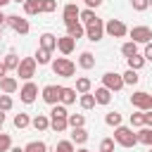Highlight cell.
<instances>
[{
  "label": "cell",
  "mask_w": 152,
  "mask_h": 152,
  "mask_svg": "<svg viewBox=\"0 0 152 152\" xmlns=\"http://www.w3.org/2000/svg\"><path fill=\"white\" fill-rule=\"evenodd\" d=\"M50 66H52L55 76H62V78H71V76L76 74V64H74L69 57H57V59L50 62Z\"/></svg>",
  "instance_id": "obj_1"
},
{
  "label": "cell",
  "mask_w": 152,
  "mask_h": 152,
  "mask_svg": "<svg viewBox=\"0 0 152 152\" xmlns=\"http://www.w3.org/2000/svg\"><path fill=\"white\" fill-rule=\"evenodd\" d=\"M114 142H119L121 147H133V145H138V135L128 126H116L114 128Z\"/></svg>",
  "instance_id": "obj_2"
},
{
  "label": "cell",
  "mask_w": 152,
  "mask_h": 152,
  "mask_svg": "<svg viewBox=\"0 0 152 152\" xmlns=\"http://www.w3.org/2000/svg\"><path fill=\"white\" fill-rule=\"evenodd\" d=\"M5 24H7L12 31L21 33V36H26V33L31 31V24H28V19H24V17H19V14H7V17H5Z\"/></svg>",
  "instance_id": "obj_3"
},
{
  "label": "cell",
  "mask_w": 152,
  "mask_h": 152,
  "mask_svg": "<svg viewBox=\"0 0 152 152\" xmlns=\"http://www.w3.org/2000/svg\"><path fill=\"white\" fill-rule=\"evenodd\" d=\"M36 59L33 57H24V59H19V66H17V76L19 78H24V81H31L33 76H36Z\"/></svg>",
  "instance_id": "obj_4"
},
{
  "label": "cell",
  "mask_w": 152,
  "mask_h": 152,
  "mask_svg": "<svg viewBox=\"0 0 152 152\" xmlns=\"http://www.w3.org/2000/svg\"><path fill=\"white\" fill-rule=\"evenodd\" d=\"M104 33H109L112 38H124V36L128 33V26H126L121 19H109V21L104 24Z\"/></svg>",
  "instance_id": "obj_5"
},
{
  "label": "cell",
  "mask_w": 152,
  "mask_h": 152,
  "mask_svg": "<svg viewBox=\"0 0 152 152\" xmlns=\"http://www.w3.org/2000/svg\"><path fill=\"white\" fill-rule=\"evenodd\" d=\"M102 86H104L107 90L116 93V90L124 88V78H121V74H116V71H107V74H102Z\"/></svg>",
  "instance_id": "obj_6"
},
{
  "label": "cell",
  "mask_w": 152,
  "mask_h": 152,
  "mask_svg": "<svg viewBox=\"0 0 152 152\" xmlns=\"http://www.w3.org/2000/svg\"><path fill=\"white\" fill-rule=\"evenodd\" d=\"M102 36H104V24H102V19H95V21H90V24L86 26V38H88V40L97 43V40H102Z\"/></svg>",
  "instance_id": "obj_7"
},
{
  "label": "cell",
  "mask_w": 152,
  "mask_h": 152,
  "mask_svg": "<svg viewBox=\"0 0 152 152\" xmlns=\"http://www.w3.org/2000/svg\"><path fill=\"white\" fill-rule=\"evenodd\" d=\"M128 33H131V40L133 43H150L152 40V28L150 26H133V28H128Z\"/></svg>",
  "instance_id": "obj_8"
},
{
  "label": "cell",
  "mask_w": 152,
  "mask_h": 152,
  "mask_svg": "<svg viewBox=\"0 0 152 152\" xmlns=\"http://www.w3.org/2000/svg\"><path fill=\"white\" fill-rule=\"evenodd\" d=\"M36 95H38V86H36L33 81H26V83L21 86V90H19V97H21V102H24V104L36 102Z\"/></svg>",
  "instance_id": "obj_9"
},
{
  "label": "cell",
  "mask_w": 152,
  "mask_h": 152,
  "mask_svg": "<svg viewBox=\"0 0 152 152\" xmlns=\"http://www.w3.org/2000/svg\"><path fill=\"white\" fill-rule=\"evenodd\" d=\"M78 14H81V10L76 7V2H69V5H64V10H62L64 26H69V24H76V21H78Z\"/></svg>",
  "instance_id": "obj_10"
},
{
  "label": "cell",
  "mask_w": 152,
  "mask_h": 152,
  "mask_svg": "<svg viewBox=\"0 0 152 152\" xmlns=\"http://www.w3.org/2000/svg\"><path fill=\"white\" fill-rule=\"evenodd\" d=\"M131 104H133L135 109H140V112L150 109V93H145V90L133 93V95H131Z\"/></svg>",
  "instance_id": "obj_11"
},
{
  "label": "cell",
  "mask_w": 152,
  "mask_h": 152,
  "mask_svg": "<svg viewBox=\"0 0 152 152\" xmlns=\"http://www.w3.org/2000/svg\"><path fill=\"white\" fill-rule=\"evenodd\" d=\"M59 95H62V86H45L43 88V100L48 102V104H57L59 102Z\"/></svg>",
  "instance_id": "obj_12"
},
{
  "label": "cell",
  "mask_w": 152,
  "mask_h": 152,
  "mask_svg": "<svg viewBox=\"0 0 152 152\" xmlns=\"http://www.w3.org/2000/svg\"><path fill=\"white\" fill-rule=\"evenodd\" d=\"M74 48H76V40L66 33V36H62V38H57V50L62 52V55H71L74 52Z\"/></svg>",
  "instance_id": "obj_13"
},
{
  "label": "cell",
  "mask_w": 152,
  "mask_h": 152,
  "mask_svg": "<svg viewBox=\"0 0 152 152\" xmlns=\"http://www.w3.org/2000/svg\"><path fill=\"white\" fill-rule=\"evenodd\" d=\"M17 88H19V83H17L14 76H2V78H0V90H2V93L12 95V93H17Z\"/></svg>",
  "instance_id": "obj_14"
},
{
  "label": "cell",
  "mask_w": 152,
  "mask_h": 152,
  "mask_svg": "<svg viewBox=\"0 0 152 152\" xmlns=\"http://www.w3.org/2000/svg\"><path fill=\"white\" fill-rule=\"evenodd\" d=\"M95 104H109L112 102V90H107L104 86H100V88H95Z\"/></svg>",
  "instance_id": "obj_15"
},
{
  "label": "cell",
  "mask_w": 152,
  "mask_h": 152,
  "mask_svg": "<svg viewBox=\"0 0 152 152\" xmlns=\"http://www.w3.org/2000/svg\"><path fill=\"white\" fill-rule=\"evenodd\" d=\"M50 128H52L55 133H64V131L69 128L66 116H50Z\"/></svg>",
  "instance_id": "obj_16"
},
{
  "label": "cell",
  "mask_w": 152,
  "mask_h": 152,
  "mask_svg": "<svg viewBox=\"0 0 152 152\" xmlns=\"http://www.w3.org/2000/svg\"><path fill=\"white\" fill-rule=\"evenodd\" d=\"M135 135H138V142L152 147V126H140V131H138Z\"/></svg>",
  "instance_id": "obj_17"
},
{
  "label": "cell",
  "mask_w": 152,
  "mask_h": 152,
  "mask_svg": "<svg viewBox=\"0 0 152 152\" xmlns=\"http://www.w3.org/2000/svg\"><path fill=\"white\" fill-rule=\"evenodd\" d=\"M40 48L52 52V50L57 48V36H52V33H40Z\"/></svg>",
  "instance_id": "obj_18"
},
{
  "label": "cell",
  "mask_w": 152,
  "mask_h": 152,
  "mask_svg": "<svg viewBox=\"0 0 152 152\" xmlns=\"http://www.w3.org/2000/svg\"><path fill=\"white\" fill-rule=\"evenodd\" d=\"M59 102H62V104H66V107H69V104H74V102H76V88H64V86H62Z\"/></svg>",
  "instance_id": "obj_19"
},
{
  "label": "cell",
  "mask_w": 152,
  "mask_h": 152,
  "mask_svg": "<svg viewBox=\"0 0 152 152\" xmlns=\"http://www.w3.org/2000/svg\"><path fill=\"white\" fill-rule=\"evenodd\" d=\"M31 126H33L36 131H48V128H50V119H48L45 114H36V116L31 119Z\"/></svg>",
  "instance_id": "obj_20"
},
{
  "label": "cell",
  "mask_w": 152,
  "mask_h": 152,
  "mask_svg": "<svg viewBox=\"0 0 152 152\" xmlns=\"http://www.w3.org/2000/svg\"><path fill=\"white\" fill-rule=\"evenodd\" d=\"M71 142L76 145H86L88 142V131L81 126V128H71Z\"/></svg>",
  "instance_id": "obj_21"
},
{
  "label": "cell",
  "mask_w": 152,
  "mask_h": 152,
  "mask_svg": "<svg viewBox=\"0 0 152 152\" xmlns=\"http://www.w3.org/2000/svg\"><path fill=\"white\" fill-rule=\"evenodd\" d=\"M126 62H128V69H133V71H140L142 66H145V57L142 55H131V57H126Z\"/></svg>",
  "instance_id": "obj_22"
},
{
  "label": "cell",
  "mask_w": 152,
  "mask_h": 152,
  "mask_svg": "<svg viewBox=\"0 0 152 152\" xmlns=\"http://www.w3.org/2000/svg\"><path fill=\"white\" fill-rule=\"evenodd\" d=\"M66 33H69L74 40H78L81 36H86V28H83L81 21H76V24H69V26H66Z\"/></svg>",
  "instance_id": "obj_23"
},
{
  "label": "cell",
  "mask_w": 152,
  "mask_h": 152,
  "mask_svg": "<svg viewBox=\"0 0 152 152\" xmlns=\"http://www.w3.org/2000/svg\"><path fill=\"white\" fill-rule=\"evenodd\" d=\"M78 66H81V69H93V66H95V57H93V52H81V57H78Z\"/></svg>",
  "instance_id": "obj_24"
},
{
  "label": "cell",
  "mask_w": 152,
  "mask_h": 152,
  "mask_svg": "<svg viewBox=\"0 0 152 152\" xmlns=\"http://www.w3.org/2000/svg\"><path fill=\"white\" fill-rule=\"evenodd\" d=\"M90 88H93V83H90V78H88V76H81V78H76V93H78V95H83V93H90Z\"/></svg>",
  "instance_id": "obj_25"
},
{
  "label": "cell",
  "mask_w": 152,
  "mask_h": 152,
  "mask_svg": "<svg viewBox=\"0 0 152 152\" xmlns=\"http://www.w3.org/2000/svg\"><path fill=\"white\" fill-rule=\"evenodd\" d=\"M24 12H26L28 17L40 14V0H26V2H24Z\"/></svg>",
  "instance_id": "obj_26"
},
{
  "label": "cell",
  "mask_w": 152,
  "mask_h": 152,
  "mask_svg": "<svg viewBox=\"0 0 152 152\" xmlns=\"http://www.w3.org/2000/svg\"><path fill=\"white\" fill-rule=\"evenodd\" d=\"M50 55H52L50 50H43V48H38L33 59H36V64H50V62H52V59H50Z\"/></svg>",
  "instance_id": "obj_27"
},
{
  "label": "cell",
  "mask_w": 152,
  "mask_h": 152,
  "mask_svg": "<svg viewBox=\"0 0 152 152\" xmlns=\"http://www.w3.org/2000/svg\"><path fill=\"white\" fill-rule=\"evenodd\" d=\"M2 64H5V69H7V71H12V69L17 71V66H19V57H17L14 52H7V55H5V62H2Z\"/></svg>",
  "instance_id": "obj_28"
},
{
  "label": "cell",
  "mask_w": 152,
  "mask_h": 152,
  "mask_svg": "<svg viewBox=\"0 0 152 152\" xmlns=\"http://www.w3.org/2000/svg\"><path fill=\"white\" fill-rule=\"evenodd\" d=\"M121 78H124V86H135V83L140 81V76H138V71H133V69H128V71H124V74H121Z\"/></svg>",
  "instance_id": "obj_29"
},
{
  "label": "cell",
  "mask_w": 152,
  "mask_h": 152,
  "mask_svg": "<svg viewBox=\"0 0 152 152\" xmlns=\"http://www.w3.org/2000/svg\"><path fill=\"white\" fill-rule=\"evenodd\" d=\"M66 124H69V128H81L86 124V116L83 114H69L66 116Z\"/></svg>",
  "instance_id": "obj_30"
},
{
  "label": "cell",
  "mask_w": 152,
  "mask_h": 152,
  "mask_svg": "<svg viewBox=\"0 0 152 152\" xmlns=\"http://www.w3.org/2000/svg\"><path fill=\"white\" fill-rule=\"evenodd\" d=\"M95 19H97V14H95L90 7H88V10H81V14H78V21H81V24H86V26H88L90 21H95Z\"/></svg>",
  "instance_id": "obj_31"
},
{
  "label": "cell",
  "mask_w": 152,
  "mask_h": 152,
  "mask_svg": "<svg viewBox=\"0 0 152 152\" xmlns=\"http://www.w3.org/2000/svg\"><path fill=\"white\" fill-rule=\"evenodd\" d=\"M78 102H81L83 109H93V107H95V95H93V93H83V95L78 97Z\"/></svg>",
  "instance_id": "obj_32"
},
{
  "label": "cell",
  "mask_w": 152,
  "mask_h": 152,
  "mask_svg": "<svg viewBox=\"0 0 152 152\" xmlns=\"http://www.w3.org/2000/svg\"><path fill=\"white\" fill-rule=\"evenodd\" d=\"M24 152H48V145L43 140H33V142H28L24 147Z\"/></svg>",
  "instance_id": "obj_33"
},
{
  "label": "cell",
  "mask_w": 152,
  "mask_h": 152,
  "mask_svg": "<svg viewBox=\"0 0 152 152\" xmlns=\"http://www.w3.org/2000/svg\"><path fill=\"white\" fill-rule=\"evenodd\" d=\"M135 52H138V43L128 40V43L121 45V55H124V57H131V55H135Z\"/></svg>",
  "instance_id": "obj_34"
},
{
  "label": "cell",
  "mask_w": 152,
  "mask_h": 152,
  "mask_svg": "<svg viewBox=\"0 0 152 152\" xmlns=\"http://www.w3.org/2000/svg\"><path fill=\"white\" fill-rule=\"evenodd\" d=\"M104 124H107V126H114V128L121 126V114H119V112H109V114L104 116Z\"/></svg>",
  "instance_id": "obj_35"
},
{
  "label": "cell",
  "mask_w": 152,
  "mask_h": 152,
  "mask_svg": "<svg viewBox=\"0 0 152 152\" xmlns=\"http://www.w3.org/2000/svg\"><path fill=\"white\" fill-rule=\"evenodd\" d=\"M140 126H145V112L131 114V128H140Z\"/></svg>",
  "instance_id": "obj_36"
},
{
  "label": "cell",
  "mask_w": 152,
  "mask_h": 152,
  "mask_svg": "<svg viewBox=\"0 0 152 152\" xmlns=\"http://www.w3.org/2000/svg\"><path fill=\"white\" fill-rule=\"evenodd\" d=\"M50 116H69V112H66V104H62V102L52 104V109H50Z\"/></svg>",
  "instance_id": "obj_37"
},
{
  "label": "cell",
  "mask_w": 152,
  "mask_h": 152,
  "mask_svg": "<svg viewBox=\"0 0 152 152\" xmlns=\"http://www.w3.org/2000/svg\"><path fill=\"white\" fill-rule=\"evenodd\" d=\"M14 126H17V128H26V126H31L28 114H21V112H19V114L14 116Z\"/></svg>",
  "instance_id": "obj_38"
},
{
  "label": "cell",
  "mask_w": 152,
  "mask_h": 152,
  "mask_svg": "<svg viewBox=\"0 0 152 152\" xmlns=\"http://www.w3.org/2000/svg\"><path fill=\"white\" fill-rule=\"evenodd\" d=\"M57 10V0H40V12H55Z\"/></svg>",
  "instance_id": "obj_39"
},
{
  "label": "cell",
  "mask_w": 152,
  "mask_h": 152,
  "mask_svg": "<svg viewBox=\"0 0 152 152\" xmlns=\"http://www.w3.org/2000/svg\"><path fill=\"white\" fill-rule=\"evenodd\" d=\"M12 104H14V102H12V97H10L7 93H2V95H0V109H2V112H10V109H12Z\"/></svg>",
  "instance_id": "obj_40"
},
{
  "label": "cell",
  "mask_w": 152,
  "mask_h": 152,
  "mask_svg": "<svg viewBox=\"0 0 152 152\" xmlns=\"http://www.w3.org/2000/svg\"><path fill=\"white\" fill-rule=\"evenodd\" d=\"M10 147H12V138L7 133H0V152H10Z\"/></svg>",
  "instance_id": "obj_41"
},
{
  "label": "cell",
  "mask_w": 152,
  "mask_h": 152,
  "mask_svg": "<svg viewBox=\"0 0 152 152\" xmlns=\"http://www.w3.org/2000/svg\"><path fill=\"white\" fill-rule=\"evenodd\" d=\"M100 152H114V138H102Z\"/></svg>",
  "instance_id": "obj_42"
},
{
  "label": "cell",
  "mask_w": 152,
  "mask_h": 152,
  "mask_svg": "<svg viewBox=\"0 0 152 152\" xmlns=\"http://www.w3.org/2000/svg\"><path fill=\"white\" fill-rule=\"evenodd\" d=\"M55 152H74V142L71 140H59Z\"/></svg>",
  "instance_id": "obj_43"
},
{
  "label": "cell",
  "mask_w": 152,
  "mask_h": 152,
  "mask_svg": "<svg viewBox=\"0 0 152 152\" xmlns=\"http://www.w3.org/2000/svg\"><path fill=\"white\" fill-rule=\"evenodd\" d=\"M131 5H133L135 12H145L150 7V0H131Z\"/></svg>",
  "instance_id": "obj_44"
},
{
  "label": "cell",
  "mask_w": 152,
  "mask_h": 152,
  "mask_svg": "<svg viewBox=\"0 0 152 152\" xmlns=\"http://www.w3.org/2000/svg\"><path fill=\"white\" fill-rule=\"evenodd\" d=\"M142 57H145V62H152V40L145 43V52H142Z\"/></svg>",
  "instance_id": "obj_45"
},
{
  "label": "cell",
  "mask_w": 152,
  "mask_h": 152,
  "mask_svg": "<svg viewBox=\"0 0 152 152\" xmlns=\"http://www.w3.org/2000/svg\"><path fill=\"white\" fill-rule=\"evenodd\" d=\"M145 126H152V109H145Z\"/></svg>",
  "instance_id": "obj_46"
},
{
  "label": "cell",
  "mask_w": 152,
  "mask_h": 152,
  "mask_svg": "<svg viewBox=\"0 0 152 152\" xmlns=\"http://www.w3.org/2000/svg\"><path fill=\"white\" fill-rule=\"evenodd\" d=\"M86 5L93 10V7H100V5H102V0H86Z\"/></svg>",
  "instance_id": "obj_47"
},
{
  "label": "cell",
  "mask_w": 152,
  "mask_h": 152,
  "mask_svg": "<svg viewBox=\"0 0 152 152\" xmlns=\"http://www.w3.org/2000/svg\"><path fill=\"white\" fill-rule=\"evenodd\" d=\"M5 74H7V69H5V64H0V78H2Z\"/></svg>",
  "instance_id": "obj_48"
},
{
  "label": "cell",
  "mask_w": 152,
  "mask_h": 152,
  "mask_svg": "<svg viewBox=\"0 0 152 152\" xmlns=\"http://www.w3.org/2000/svg\"><path fill=\"white\" fill-rule=\"evenodd\" d=\"M10 152H24V147H10Z\"/></svg>",
  "instance_id": "obj_49"
},
{
  "label": "cell",
  "mask_w": 152,
  "mask_h": 152,
  "mask_svg": "<svg viewBox=\"0 0 152 152\" xmlns=\"http://www.w3.org/2000/svg\"><path fill=\"white\" fill-rule=\"evenodd\" d=\"M5 24V14H2V10H0V26Z\"/></svg>",
  "instance_id": "obj_50"
},
{
  "label": "cell",
  "mask_w": 152,
  "mask_h": 152,
  "mask_svg": "<svg viewBox=\"0 0 152 152\" xmlns=\"http://www.w3.org/2000/svg\"><path fill=\"white\" fill-rule=\"evenodd\" d=\"M7 2H12V0H0V10H2V7L7 5Z\"/></svg>",
  "instance_id": "obj_51"
},
{
  "label": "cell",
  "mask_w": 152,
  "mask_h": 152,
  "mask_svg": "<svg viewBox=\"0 0 152 152\" xmlns=\"http://www.w3.org/2000/svg\"><path fill=\"white\" fill-rule=\"evenodd\" d=\"M74 152H90L88 147H81V150H74Z\"/></svg>",
  "instance_id": "obj_52"
},
{
  "label": "cell",
  "mask_w": 152,
  "mask_h": 152,
  "mask_svg": "<svg viewBox=\"0 0 152 152\" xmlns=\"http://www.w3.org/2000/svg\"><path fill=\"white\" fill-rule=\"evenodd\" d=\"M12 2H26V0H12Z\"/></svg>",
  "instance_id": "obj_53"
},
{
  "label": "cell",
  "mask_w": 152,
  "mask_h": 152,
  "mask_svg": "<svg viewBox=\"0 0 152 152\" xmlns=\"http://www.w3.org/2000/svg\"><path fill=\"white\" fill-rule=\"evenodd\" d=\"M150 109H152V95H150Z\"/></svg>",
  "instance_id": "obj_54"
},
{
  "label": "cell",
  "mask_w": 152,
  "mask_h": 152,
  "mask_svg": "<svg viewBox=\"0 0 152 152\" xmlns=\"http://www.w3.org/2000/svg\"><path fill=\"white\" fill-rule=\"evenodd\" d=\"M0 128H2V121H0Z\"/></svg>",
  "instance_id": "obj_55"
},
{
  "label": "cell",
  "mask_w": 152,
  "mask_h": 152,
  "mask_svg": "<svg viewBox=\"0 0 152 152\" xmlns=\"http://www.w3.org/2000/svg\"><path fill=\"white\" fill-rule=\"evenodd\" d=\"M150 7H152V0H150Z\"/></svg>",
  "instance_id": "obj_56"
},
{
  "label": "cell",
  "mask_w": 152,
  "mask_h": 152,
  "mask_svg": "<svg viewBox=\"0 0 152 152\" xmlns=\"http://www.w3.org/2000/svg\"><path fill=\"white\" fill-rule=\"evenodd\" d=\"M150 152H152V147H150Z\"/></svg>",
  "instance_id": "obj_57"
}]
</instances>
